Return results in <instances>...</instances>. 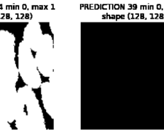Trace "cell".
<instances>
[{
	"mask_svg": "<svg viewBox=\"0 0 164 134\" xmlns=\"http://www.w3.org/2000/svg\"><path fill=\"white\" fill-rule=\"evenodd\" d=\"M44 35L38 22H30L25 28L23 41L33 51L37 52L42 42Z\"/></svg>",
	"mask_w": 164,
	"mask_h": 134,
	"instance_id": "1",
	"label": "cell"
},
{
	"mask_svg": "<svg viewBox=\"0 0 164 134\" xmlns=\"http://www.w3.org/2000/svg\"><path fill=\"white\" fill-rule=\"evenodd\" d=\"M15 40V37L11 32L4 30H0V54L14 58Z\"/></svg>",
	"mask_w": 164,
	"mask_h": 134,
	"instance_id": "2",
	"label": "cell"
}]
</instances>
